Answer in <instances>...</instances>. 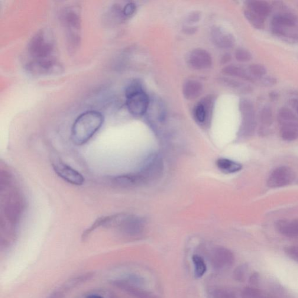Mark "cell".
Instances as JSON below:
<instances>
[{"instance_id": "obj_1", "label": "cell", "mask_w": 298, "mask_h": 298, "mask_svg": "<svg viewBox=\"0 0 298 298\" xmlns=\"http://www.w3.org/2000/svg\"><path fill=\"white\" fill-rule=\"evenodd\" d=\"M104 116L96 110L82 113L74 122L71 138L74 144L80 146L87 143L101 128Z\"/></svg>"}, {"instance_id": "obj_2", "label": "cell", "mask_w": 298, "mask_h": 298, "mask_svg": "<svg viewBox=\"0 0 298 298\" xmlns=\"http://www.w3.org/2000/svg\"><path fill=\"white\" fill-rule=\"evenodd\" d=\"M272 33L287 43H298V16L290 12H278L272 18Z\"/></svg>"}, {"instance_id": "obj_3", "label": "cell", "mask_w": 298, "mask_h": 298, "mask_svg": "<svg viewBox=\"0 0 298 298\" xmlns=\"http://www.w3.org/2000/svg\"><path fill=\"white\" fill-rule=\"evenodd\" d=\"M56 44L53 35L46 29L36 34L28 44V53L31 61L54 59Z\"/></svg>"}, {"instance_id": "obj_4", "label": "cell", "mask_w": 298, "mask_h": 298, "mask_svg": "<svg viewBox=\"0 0 298 298\" xmlns=\"http://www.w3.org/2000/svg\"><path fill=\"white\" fill-rule=\"evenodd\" d=\"M126 105L129 112L135 116H142L147 112L149 99L137 82H132L125 90Z\"/></svg>"}, {"instance_id": "obj_5", "label": "cell", "mask_w": 298, "mask_h": 298, "mask_svg": "<svg viewBox=\"0 0 298 298\" xmlns=\"http://www.w3.org/2000/svg\"><path fill=\"white\" fill-rule=\"evenodd\" d=\"M112 284L135 298H160L157 295L145 289L144 280L137 275H129L113 280Z\"/></svg>"}, {"instance_id": "obj_6", "label": "cell", "mask_w": 298, "mask_h": 298, "mask_svg": "<svg viewBox=\"0 0 298 298\" xmlns=\"http://www.w3.org/2000/svg\"><path fill=\"white\" fill-rule=\"evenodd\" d=\"M277 120L280 133L284 141L292 142L298 139V117L292 110L284 108L278 111Z\"/></svg>"}, {"instance_id": "obj_7", "label": "cell", "mask_w": 298, "mask_h": 298, "mask_svg": "<svg viewBox=\"0 0 298 298\" xmlns=\"http://www.w3.org/2000/svg\"><path fill=\"white\" fill-rule=\"evenodd\" d=\"M164 170L163 160L160 155L153 154L145 160L140 172L138 173L143 185L152 183L159 179Z\"/></svg>"}, {"instance_id": "obj_8", "label": "cell", "mask_w": 298, "mask_h": 298, "mask_svg": "<svg viewBox=\"0 0 298 298\" xmlns=\"http://www.w3.org/2000/svg\"><path fill=\"white\" fill-rule=\"evenodd\" d=\"M63 20L67 29V37L70 45L75 47L80 41L79 11L74 6L66 8L63 14Z\"/></svg>"}, {"instance_id": "obj_9", "label": "cell", "mask_w": 298, "mask_h": 298, "mask_svg": "<svg viewBox=\"0 0 298 298\" xmlns=\"http://www.w3.org/2000/svg\"><path fill=\"white\" fill-rule=\"evenodd\" d=\"M239 110L242 118L239 134L243 137H251L257 125L254 106L250 100L242 99L239 103Z\"/></svg>"}, {"instance_id": "obj_10", "label": "cell", "mask_w": 298, "mask_h": 298, "mask_svg": "<svg viewBox=\"0 0 298 298\" xmlns=\"http://www.w3.org/2000/svg\"><path fill=\"white\" fill-rule=\"evenodd\" d=\"M27 70L35 76H46L60 73L62 66L57 58L54 59L30 61L27 65Z\"/></svg>"}, {"instance_id": "obj_11", "label": "cell", "mask_w": 298, "mask_h": 298, "mask_svg": "<svg viewBox=\"0 0 298 298\" xmlns=\"http://www.w3.org/2000/svg\"><path fill=\"white\" fill-rule=\"evenodd\" d=\"M296 178V174L292 168L281 166L275 168L267 180V186L271 188H277L292 184Z\"/></svg>"}, {"instance_id": "obj_12", "label": "cell", "mask_w": 298, "mask_h": 298, "mask_svg": "<svg viewBox=\"0 0 298 298\" xmlns=\"http://www.w3.org/2000/svg\"><path fill=\"white\" fill-rule=\"evenodd\" d=\"M210 263L214 269L224 270L232 266L235 262L234 254L223 247L214 249L210 257Z\"/></svg>"}, {"instance_id": "obj_13", "label": "cell", "mask_w": 298, "mask_h": 298, "mask_svg": "<svg viewBox=\"0 0 298 298\" xmlns=\"http://www.w3.org/2000/svg\"><path fill=\"white\" fill-rule=\"evenodd\" d=\"M93 277V273H87L70 278L58 287L48 298H65L74 288L80 286Z\"/></svg>"}, {"instance_id": "obj_14", "label": "cell", "mask_w": 298, "mask_h": 298, "mask_svg": "<svg viewBox=\"0 0 298 298\" xmlns=\"http://www.w3.org/2000/svg\"><path fill=\"white\" fill-rule=\"evenodd\" d=\"M53 168L55 173L61 178L74 186H82L85 182V178L82 175L74 169L73 168L62 161H57L53 163Z\"/></svg>"}, {"instance_id": "obj_15", "label": "cell", "mask_w": 298, "mask_h": 298, "mask_svg": "<svg viewBox=\"0 0 298 298\" xmlns=\"http://www.w3.org/2000/svg\"><path fill=\"white\" fill-rule=\"evenodd\" d=\"M191 67L197 70L209 69L211 67L212 59L208 52L202 49L193 50L188 58Z\"/></svg>"}, {"instance_id": "obj_16", "label": "cell", "mask_w": 298, "mask_h": 298, "mask_svg": "<svg viewBox=\"0 0 298 298\" xmlns=\"http://www.w3.org/2000/svg\"><path fill=\"white\" fill-rule=\"evenodd\" d=\"M112 183L114 186L120 188H131L143 186L138 173L115 177L112 180Z\"/></svg>"}, {"instance_id": "obj_17", "label": "cell", "mask_w": 298, "mask_h": 298, "mask_svg": "<svg viewBox=\"0 0 298 298\" xmlns=\"http://www.w3.org/2000/svg\"><path fill=\"white\" fill-rule=\"evenodd\" d=\"M278 232L288 238L298 236V219L293 220H281L275 224Z\"/></svg>"}, {"instance_id": "obj_18", "label": "cell", "mask_w": 298, "mask_h": 298, "mask_svg": "<svg viewBox=\"0 0 298 298\" xmlns=\"http://www.w3.org/2000/svg\"><path fill=\"white\" fill-rule=\"evenodd\" d=\"M212 34L213 40L218 46L225 48L234 46V37L231 35L224 33L222 29L219 28H214Z\"/></svg>"}, {"instance_id": "obj_19", "label": "cell", "mask_w": 298, "mask_h": 298, "mask_svg": "<svg viewBox=\"0 0 298 298\" xmlns=\"http://www.w3.org/2000/svg\"><path fill=\"white\" fill-rule=\"evenodd\" d=\"M259 121L261 122V127L259 129L261 134H267L273 121V112L269 106H264L261 109L259 114Z\"/></svg>"}, {"instance_id": "obj_20", "label": "cell", "mask_w": 298, "mask_h": 298, "mask_svg": "<svg viewBox=\"0 0 298 298\" xmlns=\"http://www.w3.org/2000/svg\"><path fill=\"white\" fill-rule=\"evenodd\" d=\"M247 8L264 19L269 16L271 11L270 5L264 1H247Z\"/></svg>"}, {"instance_id": "obj_21", "label": "cell", "mask_w": 298, "mask_h": 298, "mask_svg": "<svg viewBox=\"0 0 298 298\" xmlns=\"http://www.w3.org/2000/svg\"><path fill=\"white\" fill-rule=\"evenodd\" d=\"M202 85L196 80L187 81L184 85L183 93L185 98L188 100L195 99L201 95Z\"/></svg>"}, {"instance_id": "obj_22", "label": "cell", "mask_w": 298, "mask_h": 298, "mask_svg": "<svg viewBox=\"0 0 298 298\" xmlns=\"http://www.w3.org/2000/svg\"><path fill=\"white\" fill-rule=\"evenodd\" d=\"M240 296L241 298H278L273 293L252 286L243 288Z\"/></svg>"}, {"instance_id": "obj_23", "label": "cell", "mask_w": 298, "mask_h": 298, "mask_svg": "<svg viewBox=\"0 0 298 298\" xmlns=\"http://www.w3.org/2000/svg\"><path fill=\"white\" fill-rule=\"evenodd\" d=\"M217 166L222 172L225 174H232L238 172L242 168V164L226 158H220L216 162Z\"/></svg>"}, {"instance_id": "obj_24", "label": "cell", "mask_w": 298, "mask_h": 298, "mask_svg": "<svg viewBox=\"0 0 298 298\" xmlns=\"http://www.w3.org/2000/svg\"><path fill=\"white\" fill-rule=\"evenodd\" d=\"M209 298H238L235 291L224 287L213 288L208 293Z\"/></svg>"}, {"instance_id": "obj_25", "label": "cell", "mask_w": 298, "mask_h": 298, "mask_svg": "<svg viewBox=\"0 0 298 298\" xmlns=\"http://www.w3.org/2000/svg\"><path fill=\"white\" fill-rule=\"evenodd\" d=\"M192 260L194 266V275L196 278H202L207 271L205 259L199 255H194L192 256Z\"/></svg>"}, {"instance_id": "obj_26", "label": "cell", "mask_w": 298, "mask_h": 298, "mask_svg": "<svg viewBox=\"0 0 298 298\" xmlns=\"http://www.w3.org/2000/svg\"><path fill=\"white\" fill-rule=\"evenodd\" d=\"M224 73L229 75L241 77L242 79L251 81V82L254 80L248 71L238 66H231L226 67L224 69Z\"/></svg>"}, {"instance_id": "obj_27", "label": "cell", "mask_w": 298, "mask_h": 298, "mask_svg": "<svg viewBox=\"0 0 298 298\" xmlns=\"http://www.w3.org/2000/svg\"><path fill=\"white\" fill-rule=\"evenodd\" d=\"M76 298H119L112 291L105 289L94 290Z\"/></svg>"}, {"instance_id": "obj_28", "label": "cell", "mask_w": 298, "mask_h": 298, "mask_svg": "<svg viewBox=\"0 0 298 298\" xmlns=\"http://www.w3.org/2000/svg\"><path fill=\"white\" fill-rule=\"evenodd\" d=\"M246 18L253 27L257 29H262L264 27L265 19L255 12L246 8L244 11Z\"/></svg>"}, {"instance_id": "obj_29", "label": "cell", "mask_w": 298, "mask_h": 298, "mask_svg": "<svg viewBox=\"0 0 298 298\" xmlns=\"http://www.w3.org/2000/svg\"><path fill=\"white\" fill-rule=\"evenodd\" d=\"M249 268V265L247 263L239 265L233 273L234 280L239 283H244L247 279Z\"/></svg>"}, {"instance_id": "obj_30", "label": "cell", "mask_w": 298, "mask_h": 298, "mask_svg": "<svg viewBox=\"0 0 298 298\" xmlns=\"http://www.w3.org/2000/svg\"><path fill=\"white\" fill-rule=\"evenodd\" d=\"M248 72L254 80L261 79L266 74L267 70L261 64H255L249 66Z\"/></svg>"}, {"instance_id": "obj_31", "label": "cell", "mask_w": 298, "mask_h": 298, "mask_svg": "<svg viewBox=\"0 0 298 298\" xmlns=\"http://www.w3.org/2000/svg\"><path fill=\"white\" fill-rule=\"evenodd\" d=\"M195 115L196 120L200 123L206 121L207 118V109L204 104L200 103L196 107Z\"/></svg>"}, {"instance_id": "obj_32", "label": "cell", "mask_w": 298, "mask_h": 298, "mask_svg": "<svg viewBox=\"0 0 298 298\" xmlns=\"http://www.w3.org/2000/svg\"><path fill=\"white\" fill-rule=\"evenodd\" d=\"M236 60L240 62H248L252 58V55L245 48H238L235 54Z\"/></svg>"}, {"instance_id": "obj_33", "label": "cell", "mask_w": 298, "mask_h": 298, "mask_svg": "<svg viewBox=\"0 0 298 298\" xmlns=\"http://www.w3.org/2000/svg\"><path fill=\"white\" fill-rule=\"evenodd\" d=\"M284 253L287 257L295 261L298 262V246H288L284 248Z\"/></svg>"}, {"instance_id": "obj_34", "label": "cell", "mask_w": 298, "mask_h": 298, "mask_svg": "<svg viewBox=\"0 0 298 298\" xmlns=\"http://www.w3.org/2000/svg\"><path fill=\"white\" fill-rule=\"evenodd\" d=\"M261 281V274L258 272H254L249 278V284L250 286L257 287L260 285Z\"/></svg>"}, {"instance_id": "obj_35", "label": "cell", "mask_w": 298, "mask_h": 298, "mask_svg": "<svg viewBox=\"0 0 298 298\" xmlns=\"http://www.w3.org/2000/svg\"><path fill=\"white\" fill-rule=\"evenodd\" d=\"M136 10V5L134 3L129 2L127 4H126L123 8L122 14L125 17H131Z\"/></svg>"}, {"instance_id": "obj_36", "label": "cell", "mask_w": 298, "mask_h": 298, "mask_svg": "<svg viewBox=\"0 0 298 298\" xmlns=\"http://www.w3.org/2000/svg\"><path fill=\"white\" fill-rule=\"evenodd\" d=\"M262 84L265 86H271L275 85L276 83V79L272 77H263L262 78Z\"/></svg>"}, {"instance_id": "obj_37", "label": "cell", "mask_w": 298, "mask_h": 298, "mask_svg": "<svg viewBox=\"0 0 298 298\" xmlns=\"http://www.w3.org/2000/svg\"><path fill=\"white\" fill-rule=\"evenodd\" d=\"M200 15L199 12H194L192 14H190L189 17V21L192 22H195L199 20Z\"/></svg>"}, {"instance_id": "obj_38", "label": "cell", "mask_w": 298, "mask_h": 298, "mask_svg": "<svg viewBox=\"0 0 298 298\" xmlns=\"http://www.w3.org/2000/svg\"><path fill=\"white\" fill-rule=\"evenodd\" d=\"M231 57H230L229 54H225L224 56V59L223 60L224 61V63H226L229 61L230 59H231Z\"/></svg>"}, {"instance_id": "obj_39", "label": "cell", "mask_w": 298, "mask_h": 298, "mask_svg": "<svg viewBox=\"0 0 298 298\" xmlns=\"http://www.w3.org/2000/svg\"><path fill=\"white\" fill-rule=\"evenodd\" d=\"M271 99H277L278 98V95H277V93H275V92L271 93Z\"/></svg>"}]
</instances>
